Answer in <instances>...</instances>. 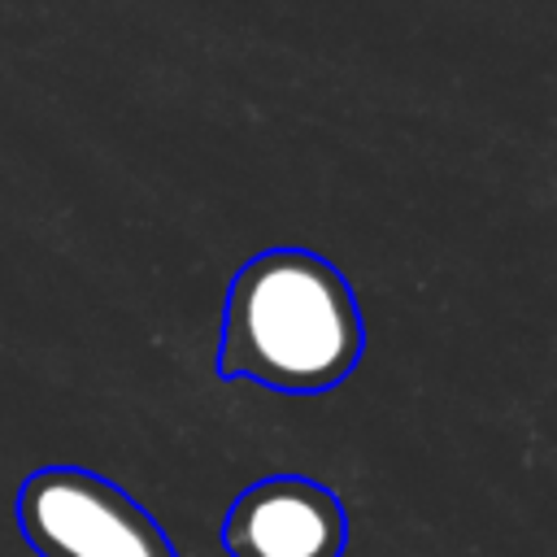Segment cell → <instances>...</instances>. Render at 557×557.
<instances>
[{
  "instance_id": "2",
  "label": "cell",
  "mask_w": 557,
  "mask_h": 557,
  "mask_svg": "<svg viewBox=\"0 0 557 557\" xmlns=\"http://www.w3.org/2000/svg\"><path fill=\"white\" fill-rule=\"evenodd\" d=\"M13 518L35 557H183L126 487L87 466L30 470Z\"/></svg>"
},
{
  "instance_id": "1",
  "label": "cell",
  "mask_w": 557,
  "mask_h": 557,
  "mask_svg": "<svg viewBox=\"0 0 557 557\" xmlns=\"http://www.w3.org/2000/svg\"><path fill=\"white\" fill-rule=\"evenodd\" d=\"M366 348L348 278L318 252L270 248L239 265L222 309L213 370L287 396L339 387Z\"/></svg>"
},
{
  "instance_id": "3",
  "label": "cell",
  "mask_w": 557,
  "mask_h": 557,
  "mask_svg": "<svg viewBox=\"0 0 557 557\" xmlns=\"http://www.w3.org/2000/svg\"><path fill=\"white\" fill-rule=\"evenodd\" d=\"M222 548L226 557H344L348 509L309 474H265L231 500Z\"/></svg>"
}]
</instances>
